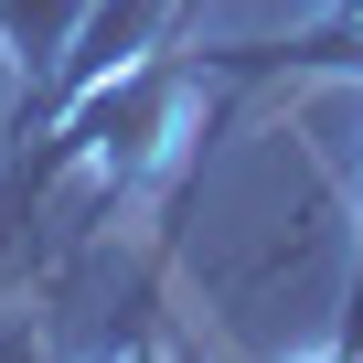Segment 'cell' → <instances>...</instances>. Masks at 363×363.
Returning <instances> with one entry per match:
<instances>
[{
	"label": "cell",
	"mask_w": 363,
	"mask_h": 363,
	"mask_svg": "<svg viewBox=\"0 0 363 363\" xmlns=\"http://www.w3.org/2000/svg\"><path fill=\"white\" fill-rule=\"evenodd\" d=\"M0 363H65V331H43L33 310H22V320H0Z\"/></svg>",
	"instance_id": "cell-1"
},
{
	"label": "cell",
	"mask_w": 363,
	"mask_h": 363,
	"mask_svg": "<svg viewBox=\"0 0 363 363\" xmlns=\"http://www.w3.org/2000/svg\"><path fill=\"white\" fill-rule=\"evenodd\" d=\"M289 363H352V352H331V342H320V352H289Z\"/></svg>",
	"instance_id": "cell-2"
},
{
	"label": "cell",
	"mask_w": 363,
	"mask_h": 363,
	"mask_svg": "<svg viewBox=\"0 0 363 363\" xmlns=\"http://www.w3.org/2000/svg\"><path fill=\"white\" fill-rule=\"evenodd\" d=\"M331 11H363V0H331Z\"/></svg>",
	"instance_id": "cell-3"
}]
</instances>
